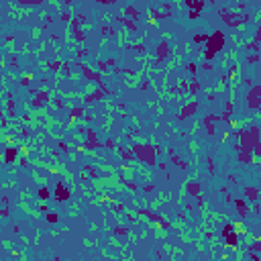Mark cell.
I'll list each match as a JSON object with an SVG mask.
<instances>
[{
	"mask_svg": "<svg viewBox=\"0 0 261 261\" xmlns=\"http://www.w3.org/2000/svg\"><path fill=\"white\" fill-rule=\"evenodd\" d=\"M222 45H225V35L220 33V31H216V33H212V37H208V47H206V51L216 53V51L222 49Z\"/></svg>",
	"mask_w": 261,
	"mask_h": 261,
	"instance_id": "6da1fadb",
	"label": "cell"
},
{
	"mask_svg": "<svg viewBox=\"0 0 261 261\" xmlns=\"http://www.w3.org/2000/svg\"><path fill=\"white\" fill-rule=\"evenodd\" d=\"M69 198V190L63 186V182H57L55 184V200L57 202H65Z\"/></svg>",
	"mask_w": 261,
	"mask_h": 261,
	"instance_id": "7a4b0ae2",
	"label": "cell"
},
{
	"mask_svg": "<svg viewBox=\"0 0 261 261\" xmlns=\"http://www.w3.org/2000/svg\"><path fill=\"white\" fill-rule=\"evenodd\" d=\"M135 151L141 155V159H145L149 165H153V155H151V151H149V147H145V145H137Z\"/></svg>",
	"mask_w": 261,
	"mask_h": 261,
	"instance_id": "3957f363",
	"label": "cell"
},
{
	"mask_svg": "<svg viewBox=\"0 0 261 261\" xmlns=\"http://www.w3.org/2000/svg\"><path fill=\"white\" fill-rule=\"evenodd\" d=\"M259 92H261L259 86H255V88L249 92L247 98H249V106H251V108H257V106H259V100H257V94H259Z\"/></svg>",
	"mask_w": 261,
	"mask_h": 261,
	"instance_id": "277c9868",
	"label": "cell"
},
{
	"mask_svg": "<svg viewBox=\"0 0 261 261\" xmlns=\"http://www.w3.org/2000/svg\"><path fill=\"white\" fill-rule=\"evenodd\" d=\"M196 108H198V104H196V102H190L188 106H184L182 110H180V118H182V120H184V118H188V116H190Z\"/></svg>",
	"mask_w": 261,
	"mask_h": 261,
	"instance_id": "5b68a950",
	"label": "cell"
},
{
	"mask_svg": "<svg viewBox=\"0 0 261 261\" xmlns=\"http://www.w3.org/2000/svg\"><path fill=\"white\" fill-rule=\"evenodd\" d=\"M235 208H237L239 216H247L249 214V206L245 204V200H235Z\"/></svg>",
	"mask_w": 261,
	"mask_h": 261,
	"instance_id": "8992f818",
	"label": "cell"
},
{
	"mask_svg": "<svg viewBox=\"0 0 261 261\" xmlns=\"http://www.w3.org/2000/svg\"><path fill=\"white\" fill-rule=\"evenodd\" d=\"M167 49H170L167 43H159V47H157V61H161L163 57H167V53H170Z\"/></svg>",
	"mask_w": 261,
	"mask_h": 261,
	"instance_id": "52a82bcc",
	"label": "cell"
},
{
	"mask_svg": "<svg viewBox=\"0 0 261 261\" xmlns=\"http://www.w3.org/2000/svg\"><path fill=\"white\" fill-rule=\"evenodd\" d=\"M225 239H227V245H228V247H233V249L237 247V241H239L237 233H233V231H231L228 235H225Z\"/></svg>",
	"mask_w": 261,
	"mask_h": 261,
	"instance_id": "ba28073f",
	"label": "cell"
},
{
	"mask_svg": "<svg viewBox=\"0 0 261 261\" xmlns=\"http://www.w3.org/2000/svg\"><path fill=\"white\" fill-rule=\"evenodd\" d=\"M16 157V147H8L6 149V153H4V159H6V163H12Z\"/></svg>",
	"mask_w": 261,
	"mask_h": 261,
	"instance_id": "9c48e42d",
	"label": "cell"
},
{
	"mask_svg": "<svg viewBox=\"0 0 261 261\" xmlns=\"http://www.w3.org/2000/svg\"><path fill=\"white\" fill-rule=\"evenodd\" d=\"M186 6L194 8V12H198V14H200V10L204 8V2H202V0H198V2H190V0H188V2H186Z\"/></svg>",
	"mask_w": 261,
	"mask_h": 261,
	"instance_id": "30bf717a",
	"label": "cell"
},
{
	"mask_svg": "<svg viewBox=\"0 0 261 261\" xmlns=\"http://www.w3.org/2000/svg\"><path fill=\"white\" fill-rule=\"evenodd\" d=\"M257 194H259V190H257V188H247V190H245V196L249 198L251 202H255V200H257Z\"/></svg>",
	"mask_w": 261,
	"mask_h": 261,
	"instance_id": "8fae6325",
	"label": "cell"
},
{
	"mask_svg": "<svg viewBox=\"0 0 261 261\" xmlns=\"http://www.w3.org/2000/svg\"><path fill=\"white\" fill-rule=\"evenodd\" d=\"M39 198H41V200H47V198H49V188H45V186H43V188H39Z\"/></svg>",
	"mask_w": 261,
	"mask_h": 261,
	"instance_id": "7c38bea8",
	"label": "cell"
},
{
	"mask_svg": "<svg viewBox=\"0 0 261 261\" xmlns=\"http://www.w3.org/2000/svg\"><path fill=\"white\" fill-rule=\"evenodd\" d=\"M78 116H82V108H80V106H76V108H74V110H71V118H69V120H71V123H74V120H76V118H78Z\"/></svg>",
	"mask_w": 261,
	"mask_h": 261,
	"instance_id": "4fadbf2b",
	"label": "cell"
},
{
	"mask_svg": "<svg viewBox=\"0 0 261 261\" xmlns=\"http://www.w3.org/2000/svg\"><path fill=\"white\" fill-rule=\"evenodd\" d=\"M188 192L190 194H198L200 192V184H190V186H188Z\"/></svg>",
	"mask_w": 261,
	"mask_h": 261,
	"instance_id": "5bb4252c",
	"label": "cell"
},
{
	"mask_svg": "<svg viewBox=\"0 0 261 261\" xmlns=\"http://www.w3.org/2000/svg\"><path fill=\"white\" fill-rule=\"evenodd\" d=\"M204 41H208V35H196L194 37V43H204Z\"/></svg>",
	"mask_w": 261,
	"mask_h": 261,
	"instance_id": "9a60e30c",
	"label": "cell"
},
{
	"mask_svg": "<svg viewBox=\"0 0 261 261\" xmlns=\"http://www.w3.org/2000/svg\"><path fill=\"white\" fill-rule=\"evenodd\" d=\"M47 220H49V222H57V220H59V216H57L55 212H49V214H47Z\"/></svg>",
	"mask_w": 261,
	"mask_h": 261,
	"instance_id": "2e32d148",
	"label": "cell"
},
{
	"mask_svg": "<svg viewBox=\"0 0 261 261\" xmlns=\"http://www.w3.org/2000/svg\"><path fill=\"white\" fill-rule=\"evenodd\" d=\"M100 98H102V92H94L90 98H88V102H92V100H100Z\"/></svg>",
	"mask_w": 261,
	"mask_h": 261,
	"instance_id": "e0dca14e",
	"label": "cell"
},
{
	"mask_svg": "<svg viewBox=\"0 0 261 261\" xmlns=\"http://www.w3.org/2000/svg\"><path fill=\"white\" fill-rule=\"evenodd\" d=\"M126 12H129V14H133V19H139V12H137V8H133V6H129V8H126Z\"/></svg>",
	"mask_w": 261,
	"mask_h": 261,
	"instance_id": "ac0fdd59",
	"label": "cell"
},
{
	"mask_svg": "<svg viewBox=\"0 0 261 261\" xmlns=\"http://www.w3.org/2000/svg\"><path fill=\"white\" fill-rule=\"evenodd\" d=\"M231 231H233V225H231V222H228V225H225V227H222V237H225V235H228Z\"/></svg>",
	"mask_w": 261,
	"mask_h": 261,
	"instance_id": "d6986e66",
	"label": "cell"
},
{
	"mask_svg": "<svg viewBox=\"0 0 261 261\" xmlns=\"http://www.w3.org/2000/svg\"><path fill=\"white\" fill-rule=\"evenodd\" d=\"M249 153H247V151H245V153H241V155H239V161H249Z\"/></svg>",
	"mask_w": 261,
	"mask_h": 261,
	"instance_id": "ffe728a7",
	"label": "cell"
},
{
	"mask_svg": "<svg viewBox=\"0 0 261 261\" xmlns=\"http://www.w3.org/2000/svg\"><path fill=\"white\" fill-rule=\"evenodd\" d=\"M247 49H251V51H259V45L253 41V43H249V45H247Z\"/></svg>",
	"mask_w": 261,
	"mask_h": 261,
	"instance_id": "44dd1931",
	"label": "cell"
},
{
	"mask_svg": "<svg viewBox=\"0 0 261 261\" xmlns=\"http://www.w3.org/2000/svg\"><path fill=\"white\" fill-rule=\"evenodd\" d=\"M257 249H261V241H255V243L251 245V251H257Z\"/></svg>",
	"mask_w": 261,
	"mask_h": 261,
	"instance_id": "7402d4cb",
	"label": "cell"
},
{
	"mask_svg": "<svg viewBox=\"0 0 261 261\" xmlns=\"http://www.w3.org/2000/svg\"><path fill=\"white\" fill-rule=\"evenodd\" d=\"M214 55H216V53H212V51H206V53H204L206 61H210V59H214Z\"/></svg>",
	"mask_w": 261,
	"mask_h": 261,
	"instance_id": "603a6c76",
	"label": "cell"
},
{
	"mask_svg": "<svg viewBox=\"0 0 261 261\" xmlns=\"http://www.w3.org/2000/svg\"><path fill=\"white\" fill-rule=\"evenodd\" d=\"M120 21H123V23H125L126 27H131L133 31H137V27H135V25H133V23H131V21H125V19H120Z\"/></svg>",
	"mask_w": 261,
	"mask_h": 261,
	"instance_id": "cb8c5ba5",
	"label": "cell"
},
{
	"mask_svg": "<svg viewBox=\"0 0 261 261\" xmlns=\"http://www.w3.org/2000/svg\"><path fill=\"white\" fill-rule=\"evenodd\" d=\"M257 59H259V57H257V55H251L249 59H247V61H249V63H255V61H257Z\"/></svg>",
	"mask_w": 261,
	"mask_h": 261,
	"instance_id": "d4e9b609",
	"label": "cell"
},
{
	"mask_svg": "<svg viewBox=\"0 0 261 261\" xmlns=\"http://www.w3.org/2000/svg\"><path fill=\"white\" fill-rule=\"evenodd\" d=\"M86 170H88V171H90V175H92V178H96V171H94V170H92V167H90V165H86Z\"/></svg>",
	"mask_w": 261,
	"mask_h": 261,
	"instance_id": "484cf974",
	"label": "cell"
},
{
	"mask_svg": "<svg viewBox=\"0 0 261 261\" xmlns=\"http://www.w3.org/2000/svg\"><path fill=\"white\" fill-rule=\"evenodd\" d=\"M47 98V92H39V100H45Z\"/></svg>",
	"mask_w": 261,
	"mask_h": 261,
	"instance_id": "4316f807",
	"label": "cell"
}]
</instances>
